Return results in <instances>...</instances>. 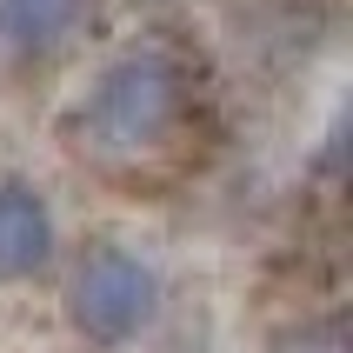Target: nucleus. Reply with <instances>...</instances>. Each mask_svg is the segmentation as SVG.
<instances>
[{
    "mask_svg": "<svg viewBox=\"0 0 353 353\" xmlns=\"http://www.w3.org/2000/svg\"><path fill=\"white\" fill-rule=\"evenodd\" d=\"M180 120V67L154 47H134L100 67L94 94H87V134L114 154L160 147Z\"/></svg>",
    "mask_w": 353,
    "mask_h": 353,
    "instance_id": "nucleus-1",
    "label": "nucleus"
},
{
    "mask_svg": "<svg viewBox=\"0 0 353 353\" xmlns=\"http://www.w3.org/2000/svg\"><path fill=\"white\" fill-rule=\"evenodd\" d=\"M74 320L80 334L100 340V347H127L154 327L160 314V274L127 247H94V254L74 267Z\"/></svg>",
    "mask_w": 353,
    "mask_h": 353,
    "instance_id": "nucleus-2",
    "label": "nucleus"
},
{
    "mask_svg": "<svg viewBox=\"0 0 353 353\" xmlns=\"http://www.w3.org/2000/svg\"><path fill=\"white\" fill-rule=\"evenodd\" d=\"M54 260V207L27 180H0V280H27Z\"/></svg>",
    "mask_w": 353,
    "mask_h": 353,
    "instance_id": "nucleus-3",
    "label": "nucleus"
},
{
    "mask_svg": "<svg viewBox=\"0 0 353 353\" xmlns=\"http://www.w3.org/2000/svg\"><path fill=\"white\" fill-rule=\"evenodd\" d=\"M80 27V0H0V40L20 54H47Z\"/></svg>",
    "mask_w": 353,
    "mask_h": 353,
    "instance_id": "nucleus-4",
    "label": "nucleus"
}]
</instances>
